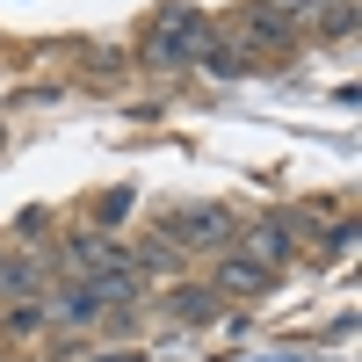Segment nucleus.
I'll use <instances>...</instances> for the list:
<instances>
[{
	"instance_id": "obj_1",
	"label": "nucleus",
	"mask_w": 362,
	"mask_h": 362,
	"mask_svg": "<svg viewBox=\"0 0 362 362\" xmlns=\"http://www.w3.org/2000/svg\"><path fill=\"white\" fill-rule=\"evenodd\" d=\"M239 239V218L225 203H189L167 218V247H232Z\"/></svg>"
},
{
	"instance_id": "obj_2",
	"label": "nucleus",
	"mask_w": 362,
	"mask_h": 362,
	"mask_svg": "<svg viewBox=\"0 0 362 362\" xmlns=\"http://www.w3.org/2000/svg\"><path fill=\"white\" fill-rule=\"evenodd\" d=\"M210 44H218V22H203V15H167V29L153 37V58H160V66H196Z\"/></svg>"
},
{
	"instance_id": "obj_3",
	"label": "nucleus",
	"mask_w": 362,
	"mask_h": 362,
	"mask_svg": "<svg viewBox=\"0 0 362 362\" xmlns=\"http://www.w3.org/2000/svg\"><path fill=\"white\" fill-rule=\"evenodd\" d=\"M239 44H247V51H290L297 44V22L276 8V0H254V8H239Z\"/></svg>"
},
{
	"instance_id": "obj_4",
	"label": "nucleus",
	"mask_w": 362,
	"mask_h": 362,
	"mask_svg": "<svg viewBox=\"0 0 362 362\" xmlns=\"http://www.w3.org/2000/svg\"><path fill=\"white\" fill-rule=\"evenodd\" d=\"M239 247H247V261H261L268 276H276L283 261H297V232H290V218H254L239 232Z\"/></svg>"
},
{
	"instance_id": "obj_5",
	"label": "nucleus",
	"mask_w": 362,
	"mask_h": 362,
	"mask_svg": "<svg viewBox=\"0 0 362 362\" xmlns=\"http://www.w3.org/2000/svg\"><path fill=\"white\" fill-rule=\"evenodd\" d=\"M268 283H276V276H268L261 261H247V254H225V261H218V283H210V290H218V297H261Z\"/></svg>"
},
{
	"instance_id": "obj_6",
	"label": "nucleus",
	"mask_w": 362,
	"mask_h": 362,
	"mask_svg": "<svg viewBox=\"0 0 362 362\" xmlns=\"http://www.w3.org/2000/svg\"><path fill=\"white\" fill-rule=\"evenodd\" d=\"M44 312H51V319H66V326H95V319H102V297H95V283H66Z\"/></svg>"
},
{
	"instance_id": "obj_7",
	"label": "nucleus",
	"mask_w": 362,
	"mask_h": 362,
	"mask_svg": "<svg viewBox=\"0 0 362 362\" xmlns=\"http://www.w3.org/2000/svg\"><path fill=\"white\" fill-rule=\"evenodd\" d=\"M167 312H174L181 326H210V319H218V290H210V283H181V290L167 297Z\"/></svg>"
},
{
	"instance_id": "obj_8",
	"label": "nucleus",
	"mask_w": 362,
	"mask_h": 362,
	"mask_svg": "<svg viewBox=\"0 0 362 362\" xmlns=\"http://www.w3.org/2000/svg\"><path fill=\"white\" fill-rule=\"evenodd\" d=\"M0 290H8V305H22V297L44 290V268L22 261V254H0Z\"/></svg>"
},
{
	"instance_id": "obj_9",
	"label": "nucleus",
	"mask_w": 362,
	"mask_h": 362,
	"mask_svg": "<svg viewBox=\"0 0 362 362\" xmlns=\"http://www.w3.org/2000/svg\"><path fill=\"white\" fill-rule=\"evenodd\" d=\"M44 319H51V312L37 305V297H22V305H8V312H0V326H8L15 341H29V334H44Z\"/></svg>"
},
{
	"instance_id": "obj_10",
	"label": "nucleus",
	"mask_w": 362,
	"mask_h": 362,
	"mask_svg": "<svg viewBox=\"0 0 362 362\" xmlns=\"http://www.w3.org/2000/svg\"><path fill=\"white\" fill-rule=\"evenodd\" d=\"M196 66H203L210 80H239V51H225V44H210V51L196 58Z\"/></svg>"
},
{
	"instance_id": "obj_11",
	"label": "nucleus",
	"mask_w": 362,
	"mask_h": 362,
	"mask_svg": "<svg viewBox=\"0 0 362 362\" xmlns=\"http://www.w3.org/2000/svg\"><path fill=\"white\" fill-rule=\"evenodd\" d=\"M348 29H355V8H334V15H326V37H334V44L348 37Z\"/></svg>"
},
{
	"instance_id": "obj_12",
	"label": "nucleus",
	"mask_w": 362,
	"mask_h": 362,
	"mask_svg": "<svg viewBox=\"0 0 362 362\" xmlns=\"http://www.w3.org/2000/svg\"><path fill=\"white\" fill-rule=\"evenodd\" d=\"M276 8H283V15H290V8H319V0H276Z\"/></svg>"
}]
</instances>
